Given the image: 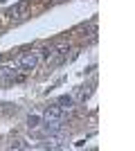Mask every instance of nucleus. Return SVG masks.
Returning <instances> with one entry per match:
<instances>
[{
  "label": "nucleus",
  "mask_w": 135,
  "mask_h": 151,
  "mask_svg": "<svg viewBox=\"0 0 135 151\" xmlns=\"http://www.w3.org/2000/svg\"><path fill=\"white\" fill-rule=\"evenodd\" d=\"M39 61H41L39 52H25V54L18 59V68L23 70V72H32V70H36Z\"/></svg>",
  "instance_id": "obj_1"
},
{
  "label": "nucleus",
  "mask_w": 135,
  "mask_h": 151,
  "mask_svg": "<svg viewBox=\"0 0 135 151\" xmlns=\"http://www.w3.org/2000/svg\"><path fill=\"white\" fill-rule=\"evenodd\" d=\"M68 52H70V47H68V45H61V47H56V50L52 47V57L47 59V61H50L52 65H61V63L68 59Z\"/></svg>",
  "instance_id": "obj_2"
},
{
  "label": "nucleus",
  "mask_w": 135,
  "mask_h": 151,
  "mask_svg": "<svg viewBox=\"0 0 135 151\" xmlns=\"http://www.w3.org/2000/svg\"><path fill=\"white\" fill-rule=\"evenodd\" d=\"M27 5H29V0H20V2H16L14 7H9L7 16H9V18H23L25 12H27Z\"/></svg>",
  "instance_id": "obj_3"
},
{
  "label": "nucleus",
  "mask_w": 135,
  "mask_h": 151,
  "mask_svg": "<svg viewBox=\"0 0 135 151\" xmlns=\"http://www.w3.org/2000/svg\"><path fill=\"white\" fill-rule=\"evenodd\" d=\"M43 120H61V122H63L65 120V111L59 106V104H56V106H50L47 111H45Z\"/></svg>",
  "instance_id": "obj_4"
},
{
  "label": "nucleus",
  "mask_w": 135,
  "mask_h": 151,
  "mask_svg": "<svg viewBox=\"0 0 135 151\" xmlns=\"http://www.w3.org/2000/svg\"><path fill=\"white\" fill-rule=\"evenodd\" d=\"M43 131L47 133V135H56V133L63 131V122H61V120H45Z\"/></svg>",
  "instance_id": "obj_5"
},
{
  "label": "nucleus",
  "mask_w": 135,
  "mask_h": 151,
  "mask_svg": "<svg viewBox=\"0 0 135 151\" xmlns=\"http://www.w3.org/2000/svg\"><path fill=\"white\" fill-rule=\"evenodd\" d=\"M18 63H14V65H5V68H0V77H7V79H11L14 81V77H16V72H18Z\"/></svg>",
  "instance_id": "obj_6"
},
{
  "label": "nucleus",
  "mask_w": 135,
  "mask_h": 151,
  "mask_svg": "<svg viewBox=\"0 0 135 151\" xmlns=\"http://www.w3.org/2000/svg\"><path fill=\"white\" fill-rule=\"evenodd\" d=\"M72 104H74V99H72L70 95H63V97H59V106L63 108V111H70Z\"/></svg>",
  "instance_id": "obj_7"
},
{
  "label": "nucleus",
  "mask_w": 135,
  "mask_h": 151,
  "mask_svg": "<svg viewBox=\"0 0 135 151\" xmlns=\"http://www.w3.org/2000/svg\"><path fill=\"white\" fill-rule=\"evenodd\" d=\"M41 120H43V117H41V115H29V117H27V126H29V129H39L41 126Z\"/></svg>",
  "instance_id": "obj_8"
},
{
  "label": "nucleus",
  "mask_w": 135,
  "mask_h": 151,
  "mask_svg": "<svg viewBox=\"0 0 135 151\" xmlns=\"http://www.w3.org/2000/svg\"><path fill=\"white\" fill-rule=\"evenodd\" d=\"M0 61H2V52H0Z\"/></svg>",
  "instance_id": "obj_9"
}]
</instances>
